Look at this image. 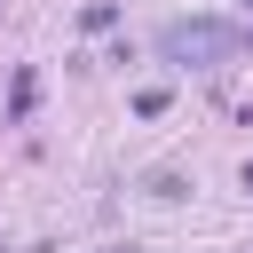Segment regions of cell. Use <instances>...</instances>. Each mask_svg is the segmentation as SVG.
<instances>
[{"label": "cell", "mask_w": 253, "mask_h": 253, "mask_svg": "<svg viewBox=\"0 0 253 253\" xmlns=\"http://www.w3.org/2000/svg\"><path fill=\"white\" fill-rule=\"evenodd\" d=\"M245 190H253V166H245Z\"/></svg>", "instance_id": "3"}, {"label": "cell", "mask_w": 253, "mask_h": 253, "mask_svg": "<svg viewBox=\"0 0 253 253\" xmlns=\"http://www.w3.org/2000/svg\"><path fill=\"white\" fill-rule=\"evenodd\" d=\"M32 95H40V79H32V71H16V87H8V119H24V111H32Z\"/></svg>", "instance_id": "2"}, {"label": "cell", "mask_w": 253, "mask_h": 253, "mask_svg": "<svg viewBox=\"0 0 253 253\" xmlns=\"http://www.w3.org/2000/svg\"><path fill=\"white\" fill-rule=\"evenodd\" d=\"M237 24H221V16H174L166 32H158V55L166 63H182V71H221L229 55H237Z\"/></svg>", "instance_id": "1"}]
</instances>
